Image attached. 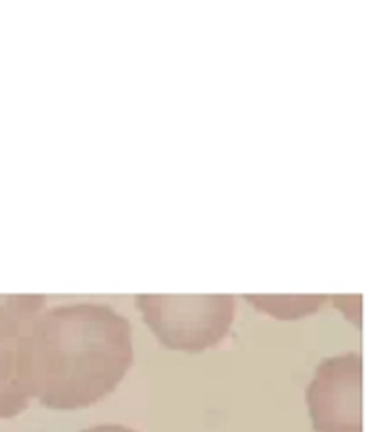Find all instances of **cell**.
<instances>
[{
	"label": "cell",
	"instance_id": "5",
	"mask_svg": "<svg viewBox=\"0 0 379 432\" xmlns=\"http://www.w3.org/2000/svg\"><path fill=\"white\" fill-rule=\"evenodd\" d=\"M246 300L255 302V308L264 310L268 314H274L278 318H297L301 314L314 312L320 302L324 300L322 295H246Z\"/></svg>",
	"mask_w": 379,
	"mask_h": 432
},
{
	"label": "cell",
	"instance_id": "1",
	"mask_svg": "<svg viewBox=\"0 0 379 432\" xmlns=\"http://www.w3.org/2000/svg\"><path fill=\"white\" fill-rule=\"evenodd\" d=\"M131 363V325L103 304L42 310L19 341L21 388L53 409L97 403L122 382Z\"/></svg>",
	"mask_w": 379,
	"mask_h": 432
},
{
	"label": "cell",
	"instance_id": "3",
	"mask_svg": "<svg viewBox=\"0 0 379 432\" xmlns=\"http://www.w3.org/2000/svg\"><path fill=\"white\" fill-rule=\"evenodd\" d=\"M362 357L358 352L324 359L306 398L316 432H360Z\"/></svg>",
	"mask_w": 379,
	"mask_h": 432
},
{
	"label": "cell",
	"instance_id": "2",
	"mask_svg": "<svg viewBox=\"0 0 379 432\" xmlns=\"http://www.w3.org/2000/svg\"><path fill=\"white\" fill-rule=\"evenodd\" d=\"M135 302L162 344L183 352L217 346L234 320L232 295H137Z\"/></svg>",
	"mask_w": 379,
	"mask_h": 432
},
{
	"label": "cell",
	"instance_id": "4",
	"mask_svg": "<svg viewBox=\"0 0 379 432\" xmlns=\"http://www.w3.org/2000/svg\"><path fill=\"white\" fill-rule=\"evenodd\" d=\"M45 304L42 295H0V417L28 407L30 398L19 382V341Z\"/></svg>",
	"mask_w": 379,
	"mask_h": 432
}]
</instances>
